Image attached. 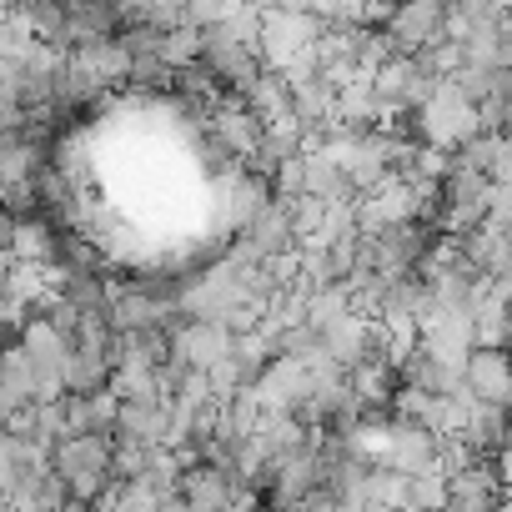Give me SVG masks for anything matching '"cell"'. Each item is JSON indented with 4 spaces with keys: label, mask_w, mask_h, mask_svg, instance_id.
I'll list each match as a JSON object with an SVG mask.
<instances>
[{
    "label": "cell",
    "mask_w": 512,
    "mask_h": 512,
    "mask_svg": "<svg viewBox=\"0 0 512 512\" xmlns=\"http://www.w3.org/2000/svg\"><path fill=\"white\" fill-rule=\"evenodd\" d=\"M51 472L66 477L71 502H96L111 482V437H66L51 452Z\"/></svg>",
    "instance_id": "obj_1"
},
{
    "label": "cell",
    "mask_w": 512,
    "mask_h": 512,
    "mask_svg": "<svg viewBox=\"0 0 512 512\" xmlns=\"http://www.w3.org/2000/svg\"><path fill=\"white\" fill-rule=\"evenodd\" d=\"M231 342L236 337L221 322H186V317H176V327H171V362H181L191 372H211L216 362L231 357Z\"/></svg>",
    "instance_id": "obj_2"
},
{
    "label": "cell",
    "mask_w": 512,
    "mask_h": 512,
    "mask_svg": "<svg viewBox=\"0 0 512 512\" xmlns=\"http://www.w3.org/2000/svg\"><path fill=\"white\" fill-rule=\"evenodd\" d=\"M442 26H447V6L442 0H412V6H397L392 21H387V41L397 56H417L427 51L432 41H442Z\"/></svg>",
    "instance_id": "obj_3"
},
{
    "label": "cell",
    "mask_w": 512,
    "mask_h": 512,
    "mask_svg": "<svg viewBox=\"0 0 512 512\" xmlns=\"http://www.w3.org/2000/svg\"><path fill=\"white\" fill-rule=\"evenodd\" d=\"M256 262H282V256L297 251V236H292V221H287V201H267L262 211H256L241 236H236Z\"/></svg>",
    "instance_id": "obj_4"
},
{
    "label": "cell",
    "mask_w": 512,
    "mask_h": 512,
    "mask_svg": "<svg viewBox=\"0 0 512 512\" xmlns=\"http://www.w3.org/2000/svg\"><path fill=\"white\" fill-rule=\"evenodd\" d=\"M462 387L482 407H512V357L507 352H472L462 367Z\"/></svg>",
    "instance_id": "obj_5"
},
{
    "label": "cell",
    "mask_w": 512,
    "mask_h": 512,
    "mask_svg": "<svg viewBox=\"0 0 512 512\" xmlns=\"http://www.w3.org/2000/svg\"><path fill=\"white\" fill-rule=\"evenodd\" d=\"M392 472L402 477H427L437 472V437L427 427H412V422H392V442H387V462Z\"/></svg>",
    "instance_id": "obj_6"
},
{
    "label": "cell",
    "mask_w": 512,
    "mask_h": 512,
    "mask_svg": "<svg viewBox=\"0 0 512 512\" xmlns=\"http://www.w3.org/2000/svg\"><path fill=\"white\" fill-rule=\"evenodd\" d=\"M452 161L467 166V171H477L487 186H507L512 181V131H482Z\"/></svg>",
    "instance_id": "obj_7"
},
{
    "label": "cell",
    "mask_w": 512,
    "mask_h": 512,
    "mask_svg": "<svg viewBox=\"0 0 512 512\" xmlns=\"http://www.w3.org/2000/svg\"><path fill=\"white\" fill-rule=\"evenodd\" d=\"M66 61H71L96 91H106V86H116V81L131 76V56H126L121 36H116V41H86V46H71Z\"/></svg>",
    "instance_id": "obj_8"
},
{
    "label": "cell",
    "mask_w": 512,
    "mask_h": 512,
    "mask_svg": "<svg viewBox=\"0 0 512 512\" xmlns=\"http://www.w3.org/2000/svg\"><path fill=\"white\" fill-rule=\"evenodd\" d=\"M241 106H246V116L262 126V131H292V121H297V106H292V91H287V81L282 76H262L246 96H241Z\"/></svg>",
    "instance_id": "obj_9"
},
{
    "label": "cell",
    "mask_w": 512,
    "mask_h": 512,
    "mask_svg": "<svg viewBox=\"0 0 512 512\" xmlns=\"http://www.w3.org/2000/svg\"><path fill=\"white\" fill-rule=\"evenodd\" d=\"M26 407H36V367L16 342L11 352H0V422Z\"/></svg>",
    "instance_id": "obj_10"
},
{
    "label": "cell",
    "mask_w": 512,
    "mask_h": 512,
    "mask_svg": "<svg viewBox=\"0 0 512 512\" xmlns=\"http://www.w3.org/2000/svg\"><path fill=\"white\" fill-rule=\"evenodd\" d=\"M121 442H141V447H161L166 437V402H116V432Z\"/></svg>",
    "instance_id": "obj_11"
},
{
    "label": "cell",
    "mask_w": 512,
    "mask_h": 512,
    "mask_svg": "<svg viewBox=\"0 0 512 512\" xmlns=\"http://www.w3.org/2000/svg\"><path fill=\"white\" fill-rule=\"evenodd\" d=\"M352 317V297H347V287H317L312 297H307V327H312V337L322 342L337 322H347Z\"/></svg>",
    "instance_id": "obj_12"
},
{
    "label": "cell",
    "mask_w": 512,
    "mask_h": 512,
    "mask_svg": "<svg viewBox=\"0 0 512 512\" xmlns=\"http://www.w3.org/2000/svg\"><path fill=\"white\" fill-rule=\"evenodd\" d=\"M262 427H267V407L256 402V392H251V387H246V392H236V397H226V432H231L236 442H251Z\"/></svg>",
    "instance_id": "obj_13"
},
{
    "label": "cell",
    "mask_w": 512,
    "mask_h": 512,
    "mask_svg": "<svg viewBox=\"0 0 512 512\" xmlns=\"http://www.w3.org/2000/svg\"><path fill=\"white\" fill-rule=\"evenodd\" d=\"M287 221H292V236H297V246H312V241H322V231H327V201H317V196H292L287 201Z\"/></svg>",
    "instance_id": "obj_14"
},
{
    "label": "cell",
    "mask_w": 512,
    "mask_h": 512,
    "mask_svg": "<svg viewBox=\"0 0 512 512\" xmlns=\"http://www.w3.org/2000/svg\"><path fill=\"white\" fill-rule=\"evenodd\" d=\"M407 497H412V477H402L392 467H372L367 472V502H382L392 512H407Z\"/></svg>",
    "instance_id": "obj_15"
},
{
    "label": "cell",
    "mask_w": 512,
    "mask_h": 512,
    "mask_svg": "<svg viewBox=\"0 0 512 512\" xmlns=\"http://www.w3.org/2000/svg\"><path fill=\"white\" fill-rule=\"evenodd\" d=\"M267 201H277V196H272V186L241 171V176H236V186H231V221H236V231H241L256 211H262Z\"/></svg>",
    "instance_id": "obj_16"
},
{
    "label": "cell",
    "mask_w": 512,
    "mask_h": 512,
    "mask_svg": "<svg viewBox=\"0 0 512 512\" xmlns=\"http://www.w3.org/2000/svg\"><path fill=\"white\" fill-rule=\"evenodd\" d=\"M407 512H447V477H442V472L412 477V497H407Z\"/></svg>",
    "instance_id": "obj_17"
},
{
    "label": "cell",
    "mask_w": 512,
    "mask_h": 512,
    "mask_svg": "<svg viewBox=\"0 0 512 512\" xmlns=\"http://www.w3.org/2000/svg\"><path fill=\"white\" fill-rule=\"evenodd\" d=\"M116 512H161V492H151L146 482H121Z\"/></svg>",
    "instance_id": "obj_18"
},
{
    "label": "cell",
    "mask_w": 512,
    "mask_h": 512,
    "mask_svg": "<svg viewBox=\"0 0 512 512\" xmlns=\"http://www.w3.org/2000/svg\"><path fill=\"white\" fill-rule=\"evenodd\" d=\"M131 86H176V71L166 61H131Z\"/></svg>",
    "instance_id": "obj_19"
},
{
    "label": "cell",
    "mask_w": 512,
    "mask_h": 512,
    "mask_svg": "<svg viewBox=\"0 0 512 512\" xmlns=\"http://www.w3.org/2000/svg\"><path fill=\"white\" fill-rule=\"evenodd\" d=\"M487 221L492 226H512V181L507 186H487Z\"/></svg>",
    "instance_id": "obj_20"
},
{
    "label": "cell",
    "mask_w": 512,
    "mask_h": 512,
    "mask_svg": "<svg viewBox=\"0 0 512 512\" xmlns=\"http://www.w3.org/2000/svg\"><path fill=\"white\" fill-rule=\"evenodd\" d=\"M11 282H16V262H11V256H0V307H6V292H11Z\"/></svg>",
    "instance_id": "obj_21"
},
{
    "label": "cell",
    "mask_w": 512,
    "mask_h": 512,
    "mask_svg": "<svg viewBox=\"0 0 512 512\" xmlns=\"http://www.w3.org/2000/svg\"><path fill=\"white\" fill-rule=\"evenodd\" d=\"M161 512H191V507H186L181 492H166V497H161Z\"/></svg>",
    "instance_id": "obj_22"
},
{
    "label": "cell",
    "mask_w": 512,
    "mask_h": 512,
    "mask_svg": "<svg viewBox=\"0 0 512 512\" xmlns=\"http://www.w3.org/2000/svg\"><path fill=\"white\" fill-rule=\"evenodd\" d=\"M497 31H502V36H507V41H512V6H507V11H502V21H497Z\"/></svg>",
    "instance_id": "obj_23"
},
{
    "label": "cell",
    "mask_w": 512,
    "mask_h": 512,
    "mask_svg": "<svg viewBox=\"0 0 512 512\" xmlns=\"http://www.w3.org/2000/svg\"><path fill=\"white\" fill-rule=\"evenodd\" d=\"M262 512H277V507H262Z\"/></svg>",
    "instance_id": "obj_24"
},
{
    "label": "cell",
    "mask_w": 512,
    "mask_h": 512,
    "mask_svg": "<svg viewBox=\"0 0 512 512\" xmlns=\"http://www.w3.org/2000/svg\"><path fill=\"white\" fill-rule=\"evenodd\" d=\"M292 512H307V507H292Z\"/></svg>",
    "instance_id": "obj_25"
}]
</instances>
